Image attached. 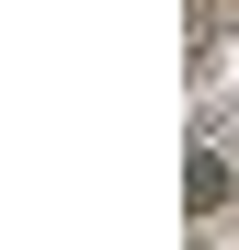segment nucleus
I'll use <instances>...</instances> for the list:
<instances>
[{
	"label": "nucleus",
	"mask_w": 239,
	"mask_h": 250,
	"mask_svg": "<svg viewBox=\"0 0 239 250\" xmlns=\"http://www.w3.org/2000/svg\"><path fill=\"white\" fill-rule=\"evenodd\" d=\"M217 205H228V159L205 148V159H194V216H217Z\"/></svg>",
	"instance_id": "obj_1"
}]
</instances>
